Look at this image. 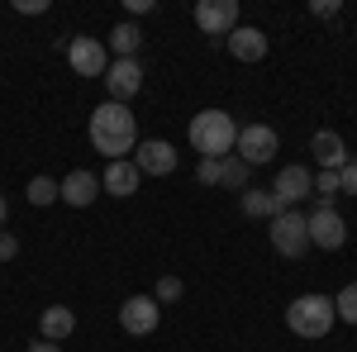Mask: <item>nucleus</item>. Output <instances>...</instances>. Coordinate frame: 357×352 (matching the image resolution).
Returning a JSON list of instances; mask_svg holds the SVG:
<instances>
[{
    "mask_svg": "<svg viewBox=\"0 0 357 352\" xmlns=\"http://www.w3.org/2000/svg\"><path fill=\"white\" fill-rule=\"evenodd\" d=\"M229 53L238 57V62H262L267 57V33L252 29V24H238L229 33Z\"/></svg>",
    "mask_w": 357,
    "mask_h": 352,
    "instance_id": "4468645a",
    "label": "nucleus"
},
{
    "mask_svg": "<svg viewBox=\"0 0 357 352\" xmlns=\"http://www.w3.org/2000/svg\"><path fill=\"white\" fill-rule=\"evenodd\" d=\"M15 252H20V238H15V234H5V229H0V262H10V257H15Z\"/></svg>",
    "mask_w": 357,
    "mask_h": 352,
    "instance_id": "bb28decb",
    "label": "nucleus"
},
{
    "mask_svg": "<svg viewBox=\"0 0 357 352\" xmlns=\"http://www.w3.org/2000/svg\"><path fill=\"white\" fill-rule=\"evenodd\" d=\"M234 158H243L248 167H262L276 158V129L267 124H243L238 129V143H234Z\"/></svg>",
    "mask_w": 357,
    "mask_h": 352,
    "instance_id": "39448f33",
    "label": "nucleus"
},
{
    "mask_svg": "<svg viewBox=\"0 0 357 352\" xmlns=\"http://www.w3.org/2000/svg\"><path fill=\"white\" fill-rule=\"evenodd\" d=\"M338 190H348V195H357V162H348L343 171H338Z\"/></svg>",
    "mask_w": 357,
    "mask_h": 352,
    "instance_id": "a878e982",
    "label": "nucleus"
},
{
    "mask_svg": "<svg viewBox=\"0 0 357 352\" xmlns=\"http://www.w3.org/2000/svg\"><path fill=\"white\" fill-rule=\"evenodd\" d=\"M15 10H20V15H43L48 0H15Z\"/></svg>",
    "mask_w": 357,
    "mask_h": 352,
    "instance_id": "cd10ccee",
    "label": "nucleus"
},
{
    "mask_svg": "<svg viewBox=\"0 0 357 352\" xmlns=\"http://www.w3.org/2000/svg\"><path fill=\"white\" fill-rule=\"evenodd\" d=\"M119 324H124V333L143 338V333H153V328L162 324V305L153 296H129L119 305Z\"/></svg>",
    "mask_w": 357,
    "mask_h": 352,
    "instance_id": "9d476101",
    "label": "nucleus"
},
{
    "mask_svg": "<svg viewBox=\"0 0 357 352\" xmlns=\"http://www.w3.org/2000/svg\"><path fill=\"white\" fill-rule=\"evenodd\" d=\"M305 229H310V243L324 247V252H338V247L348 243V224L338 210H310L305 215Z\"/></svg>",
    "mask_w": 357,
    "mask_h": 352,
    "instance_id": "0eeeda50",
    "label": "nucleus"
},
{
    "mask_svg": "<svg viewBox=\"0 0 357 352\" xmlns=\"http://www.w3.org/2000/svg\"><path fill=\"white\" fill-rule=\"evenodd\" d=\"M248 176H252V167L243 162V158H220V186H229V190H248Z\"/></svg>",
    "mask_w": 357,
    "mask_h": 352,
    "instance_id": "6ab92c4d",
    "label": "nucleus"
},
{
    "mask_svg": "<svg viewBox=\"0 0 357 352\" xmlns=\"http://www.w3.org/2000/svg\"><path fill=\"white\" fill-rule=\"evenodd\" d=\"M105 91H110L114 105H124L129 95H138L143 91V67H138V57H114L110 67H105Z\"/></svg>",
    "mask_w": 357,
    "mask_h": 352,
    "instance_id": "6e6552de",
    "label": "nucleus"
},
{
    "mask_svg": "<svg viewBox=\"0 0 357 352\" xmlns=\"http://www.w3.org/2000/svg\"><path fill=\"white\" fill-rule=\"evenodd\" d=\"M267 238L281 257H301L305 247H310V229H305V215L301 210H276L272 215V229H267Z\"/></svg>",
    "mask_w": 357,
    "mask_h": 352,
    "instance_id": "20e7f679",
    "label": "nucleus"
},
{
    "mask_svg": "<svg viewBox=\"0 0 357 352\" xmlns=\"http://www.w3.org/2000/svg\"><path fill=\"white\" fill-rule=\"evenodd\" d=\"M333 195H338V171H319L314 176V210H333Z\"/></svg>",
    "mask_w": 357,
    "mask_h": 352,
    "instance_id": "412c9836",
    "label": "nucleus"
},
{
    "mask_svg": "<svg viewBox=\"0 0 357 352\" xmlns=\"http://www.w3.org/2000/svg\"><path fill=\"white\" fill-rule=\"evenodd\" d=\"M100 195V176H91V171H72L67 181H57V200H67V205H91Z\"/></svg>",
    "mask_w": 357,
    "mask_h": 352,
    "instance_id": "2eb2a0df",
    "label": "nucleus"
},
{
    "mask_svg": "<svg viewBox=\"0 0 357 352\" xmlns=\"http://www.w3.org/2000/svg\"><path fill=\"white\" fill-rule=\"evenodd\" d=\"M29 352H62L57 343H48V338H38V343H29Z\"/></svg>",
    "mask_w": 357,
    "mask_h": 352,
    "instance_id": "7c9ffc66",
    "label": "nucleus"
},
{
    "mask_svg": "<svg viewBox=\"0 0 357 352\" xmlns=\"http://www.w3.org/2000/svg\"><path fill=\"white\" fill-rule=\"evenodd\" d=\"M110 48H114V57H134L138 48H143V29H138L134 20H129V24H114Z\"/></svg>",
    "mask_w": 357,
    "mask_h": 352,
    "instance_id": "a211bd4d",
    "label": "nucleus"
},
{
    "mask_svg": "<svg viewBox=\"0 0 357 352\" xmlns=\"http://www.w3.org/2000/svg\"><path fill=\"white\" fill-rule=\"evenodd\" d=\"M24 195H29V205H53V200H57V181H48V176H33Z\"/></svg>",
    "mask_w": 357,
    "mask_h": 352,
    "instance_id": "5701e85b",
    "label": "nucleus"
},
{
    "mask_svg": "<svg viewBox=\"0 0 357 352\" xmlns=\"http://www.w3.org/2000/svg\"><path fill=\"white\" fill-rule=\"evenodd\" d=\"M129 5V15H148V10H158V0H124Z\"/></svg>",
    "mask_w": 357,
    "mask_h": 352,
    "instance_id": "c756f323",
    "label": "nucleus"
},
{
    "mask_svg": "<svg viewBox=\"0 0 357 352\" xmlns=\"http://www.w3.org/2000/svg\"><path fill=\"white\" fill-rule=\"evenodd\" d=\"M67 62L77 67V77H105V67H110V48H105L100 38L77 33V38L67 43Z\"/></svg>",
    "mask_w": 357,
    "mask_h": 352,
    "instance_id": "1a4fd4ad",
    "label": "nucleus"
},
{
    "mask_svg": "<svg viewBox=\"0 0 357 352\" xmlns=\"http://www.w3.org/2000/svg\"><path fill=\"white\" fill-rule=\"evenodd\" d=\"M91 148L105 153L110 162H124V153H134V148H138L134 114H129L124 105H114V100H105V105L91 114Z\"/></svg>",
    "mask_w": 357,
    "mask_h": 352,
    "instance_id": "f257e3e1",
    "label": "nucleus"
},
{
    "mask_svg": "<svg viewBox=\"0 0 357 352\" xmlns=\"http://www.w3.org/2000/svg\"><path fill=\"white\" fill-rule=\"evenodd\" d=\"M138 181H143V176H138L134 162H110V167H105V176H100V186L110 190V195H119V200H124V195H134Z\"/></svg>",
    "mask_w": 357,
    "mask_h": 352,
    "instance_id": "f3484780",
    "label": "nucleus"
},
{
    "mask_svg": "<svg viewBox=\"0 0 357 352\" xmlns=\"http://www.w3.org/2000/svg\"><path fill=\"white\" fill-rule=\"evenodd\" d=\"M305 195H314V171H305V167H281L276 181H272L276 210H296Z\"/></svg>",
    "mask_w": 357,
    "mask_h": 352,
    "instance_id": "423d86ee",
    "label": "nucleus"
},
{
    "mask_svg": "<svg viewBox=\"0 0 357 352\" xmlns=\"http://www.w3.org/2000/svg\"><path fill=\"white\" fill-rule=\"evenodd\" d=\"M310 10H314V15H319V20H333V15H338V0H314V5H310Z\"/></svg>",
    "mask_w": 357,
    "mask_h": 352,
    "instance_id": "c85d7f7f",
    "label": "nucleus"
},
{
    "mask_svg": "<svg viewBox=\"0 0 357 352\" xmlns=\"http://www.w3.org/2000/svg\"><path fill=\"white\" fill-rule=\"evenodd\" d=\"M5 219H10V200L0 195V229H5Z\"/></svg>",
    "mask_w": 357,
    "mask_h": 352,
    "instance_id": "2f4dec72",
    "label": "nucleus"
},
{
    "mask_svg": "<svg viewBox=\"0 0 357 352\" xmlns=\"http://www.w3.org/2000/svg\"><path fill=\"white\" fill-rule=\"evenodd\" d=\"M243 215L248 219H272L276 215V200H272V190H243Z\"/></svg>",
    "mask_w": 357,
    "mask_h": 352,
    "instance_id": "aec40b11",
    "label": "nucleus"
},
{
    "mask_svg": "<svg viewBox=\"0 0 357 352\" xmlns=\"http://www.w3.org/2000/svg\"><path fill=\"white\" fill-rule=\"evenodd\" d=\"M195 24L210 38H229L238 29V0H200L195 5Z\"/></svg>",
    "mask_w": 357,
    "mask_h": 352,
    "instance_id": "9b49d317",
    "label": "nucleus"
},
{
    "mask_svg": "<svg viewBox=\"0 0 357 352\" xmlns=\"http://www.w3.org/2000/svg\"><path fill=\"white\" fill-rule=\"evenodd\" d=\"M333 314H338L343 324H357V281H348V286L338 291V300H333Z\"/></svg>",
    "mask_w": 357,
    "mask_h": 352,
    "instance_id": "4be33fe9",
    "label": "nucleus"
},
{
    "mask_svg": "<svg viewBox=\"0 0 357 352\" xmlns=\"http://www.w3.org/2000/svg\"><path fill=\"white\" fill-rule=\"evenodd\" d=\"M186 134H191V148L200 158H229L234 143H238V124L224 109H200V114H191Z\"/></svg>",
    "mask_w": 357,
    "mask_h": 352,
    "instance_id": "f03ea898",
    "label": "nucleus"
},
{
    "mask_svg": "<svg viewBox=\"0 0 357 352\" xmlns=\"http://www.w3.org/2000/svg\"><path fill=\"white\" fill-rule=\"evenodd\" d=\"M38 333H43L48 343H62V338L77 333V314H72L67 305H48V309L38 314Z\"/></svg>",
    "mask_w": 357,
    "mask_h": 352,
    "instance_id": "dca6fc26",
    "label": "nucleus"
},
{
    "mask_svg": "<svg viewBox=\"0 0 357 352\" xmlns=\"http://www.w3.org/2000/svg\"><path fill=\"white\" fill-rule=\"evenodd\" d=\"M205 186H220V158H200V171H195Z\"/></svg>",
    "mask_w": 357,
    "mask_h": 352,
    "instance_id": "393cba45",
    "label": "nucleus"
},
{
    "mask_svg": "<svg viewBox=\"0 0 357 352\" xmlns=\"http://www.w3.org/2000/svg\"><path fill=\"white\" fill-rule=\"evenodd\" d=\"M333 300L329 296H296L291 305H286V324H291V333L296 338H324L333 328Z\"/></svg>",
    "mask_w": 357,
    "mask_h": 352,
    "instance_id": "7ed1b4c3",
    "label": "nucleus"
},
{
    "mask_svg": "<svg viewBox=\"0 0 357 352\" xmlns=\"http://www.w3.org/2000/svg\"><path fill=\"white\" fill-rule=\"evenodd\" d=\"M134 167L138 176H172L176 171V148L167 138H148V143L134 148Z\"/></svg>",
    "mask_w": 357,
    "mask_h": 352,
    "instance_id": "f8f14e48",
    "label": "nucleus"
},
{
    "mask_svg": "<svg viewBox=\"0 0 357 352\" xmlns=\"http://www.w3.org/2000/svg\"><path fill=\"white\" fill-rule=\"evenodd\" d=\"M310 153H314V162L324 167V171H343V167L353 162L348 158V143L333 134V129H319V134L310 138Z\"/></svg>",
    "mask_w": 357,
    "mask_h": 352,
    "instance_id": "ddd939ff",
    "label": "nucleus"
},
{
    "mask_svg": "<svg viewBox=\"0 0 357 352\" xmlns=\"http://www.w3.org/2000/svg\"><path fill=\"white\" fill-rule=\"evenodd\" d=\"M181 291H186V286H181L176 276H162V281H158V291H153V300L167 305V300H181Z\"/></svg>",
    "mask_w": 357,
    "mask_h": 352,
    "instance_id": "b1692460",
    "label": "nucleus"
}]
</instances>
